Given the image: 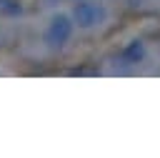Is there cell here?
Masks as SVG:
<instances>
[{"mask_svg":"<svg viewBox=\"0 0 160 158\" xmlns=\"http://www.w3.org/2000/svg\"><path fill=\"white\" fill-rule=\"evenodd\" d=\"M72 30H75L72 18H70L68 13H55V15L48 20V25H45L42 40H45L48 48H52V50H62V48L70 43Z\"/></svg>","mask_w":160,"mask_h":158,"instance_id":"1","label":"cell"},{"mask_svg":"<svg viewBox=\"0 0 160 158\" xmlns=\"http://www.w3.org/2000/svg\"><path fill=\"white\" fill-rule=\"evenodd\" d=\"M70 18H72L75 28L90 30V28H98V25L108 18V13H105V8H102L100 3H95V0H82V3H75V5H72Z\"/></svg>","mask_w":160,"mask_h":158,"instance_id":"2","label":"cell"},{"mask_svg":"<svg viewBox=\"0 0 160 158\" xmlns=\"http://www.w3.org/2000/svg\"><path fill=\"white\" fill-rule=\"evenodd\" d=\"M0 13L2 15H20L22 13V5L18 0H0Z\"/></svg>","mask_w":160,"mask_h":158,"instance_id":"3","label":"cell"},{"mask_svg":"<svg viewBox=\"0 0 160 158\" xmlns=\"http://www.w3.org/2000/svg\"><path fill=\"white\" fill-rule=\"evenodd\" d=\"M125 55H128V58H132V60H140V58H142V45H140V43H132V45H128Z\"/></svg>","mask_w":160,"mask_h":158,"instance_id":"4","label":"cell"}]
</instances>
